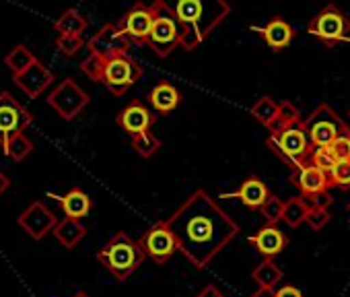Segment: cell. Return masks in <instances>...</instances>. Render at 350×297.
<instances>
[{
	"instance_id": "9a60e30c",
	"label": "cell",
	"mask_w": 350,
	"mask_h": 297,
	"mask_svg": "<svg viewBox=\"0 0 350 297\" xmlns=\"http://www.w3.org/2000/svg\"><path fill=\"white\" fill-rule=\"evenodd\" d=\"M291 182H293L295 188H299L301 196H305V198L315 196L319 192H325L332 186L329 176L325 172H321L319 168L311 166L309 162L303 168L291 172Z\"/></svg>"
},
{
	"instance_id": "7a4b0ae2",
	"label": "cell",
	"mask_w": 350,
	"mask_h": 297,
	"mask_svg": "<svg viewBox=\"0 0 350 297\" xmlns=\"http://www.w3.org/2000/svg\"><path fill=\"white\" fill-rule=\"evenodd\" d=\"M182 27V48L194 52L231 13L227 0H154Z\"/></svg>"
},
{
	"instance_id": "74e56055",
	"label": "cell",
	"mask_w": 350,
	"mask_h": 297,
	"mask_svg": "<svg viewBox=\"0 0 350 297\" xmlns=\"http://www.w3.org/2000/svg\"><path fill=\"white\" fill-rule=\"evenodd\" d=\"M329 219H332V215H329L327 209H309V215H307L305 223H307L311 229L321 231V229L329 223Z\"/></svg>"
},
{
	"instance_id": "52a82bcc",
	"label": "cell",
	"mask_w": 350,
	"mask_h": 297,
	"mask_svg": "<svg viewBox=\"0 0 350 297\" xmlns=\"http://www.w3.org/2000/svg\"><path fill=\"white\" fill-rule=\"evenodd\" d=\"M140 77H142V66L130 54H120V56L105 58L101 83L113 95H124L134 83L140 81Z\"/></svg>"
},
{
	"instance_id": "ee69618b",
	"label": "cell",
	"mask_w": 350,
	"mask_h": 297,
	"mask_svg": "<svg viewBox=\"0 0 350 297\" xmlns=\"http://www.w3.org/2000/svg\"><path fill=\"white\" fill-rule=\"evenodd\" d=\"M75 297H89V295H87V293H83V291H79V293H77Z\"/></svg>"
},
{
	"instance_id": "3957f363",
	"label": "cell",
	"mask_w": 350,
	"mask_h": 297,
	"mask_svg": "<svg viewBox=\"0 0 350 297\" xmlns=\"http://www.w3.org/2000/svg\"><path fill=\"white\" fill-rule=\"evenodd\" d=\"M146 258V254L142 252V248L138 246V242L130 240L128 233L118 231L99 252H97V260L122 283L126 281Z\"/></svg>"
},
{
	"instance_id": "30bf717a",
	"label": "cell",
	"mask_w": 350,
	"mask_h": 297,
	"mask_svg": "<svg viewBox=\"0 0 350 297\" xmlns=\"http://www.w3.org/2000/svg\"><path fill=\"white\" fill-rule=\"evenodd\" d=\"M138 246L159 266L167 264V260L178 252V240H175L173 231L167 227L165 221H157L150 229H146L140 235Z\"/></svg>"
},
{
	"instance_id": "4fadbf2b",
	"label": "cell",
	"mask_w": 350,
	"mask_h": 297,
	"mask_svg": "<svg viewBox=\"0 0 350 297\" xmlns=\"http://www.w3.org/2000/svg\"><path fill=\"white\" fill-rule=\"evenodd\" d=\"M132 42L126 38V34L118 27V23L103 25L89 42V52L97 54L101 58H111L120 54H128V48Z\"/></svg>"
},
{
	"instance_id": "484cf974",
	"label": "cell",
	"mask_w": 350,
	"mask_h": 297,
	"mask_svg": "<svg viewBox=\"0 0 350 297\" xmlns=\"http://www.w3.org/2000/svg\"><path fill=\"white\" fill-rule=\"evenodd\" d=\"M307 215H309V205H307V201H305L303 196H295V198H288V201L284 203L282 221H284L288 227L297 229L299 225L305 223Z\"/></svg>"
},
{
	"instance_id": "ab89813d",
	"label": "cell",
	"mask_w": 350,
	"mask_h": 297,
	"mask_svg": "<svg viewBox=\"0 0 350 297\" xmlns=\"http://www.w3.org/2000/svg\"><path fill=\"white\" fill-rule=\"evenodd\" d=\"M276 297H303V293L295 285H282L276 289Z\"/></svg>"
},
{
	"instance_id": "f546056e",
	"label": "cell",
	"mask_w": 350,
	"mask_h": 297,
	"mask_svg": "<svg viewBox=\"0 0 350 297\" xmlns=\"http://www.w3.org/2000/svg\"><path fill=\"white\" fill-rule=\"evenodd\" d=\"M33 151V142L25 136V134H17L15 138H11V142L3 148V153L15 162H23L27 155H31Z\"/></svg>"
},
{
	"instance_id": "d4e9b609",
	"label": "cell",
	"mask_w": 350,
	"mask_h": 297,
	"mask_svg": "<svg viewBox=\"0 0 350 297\" xmlns=\"http://www.w3.org/2000/svg\"><path fill=\"white\" fill-rule=\"evenodd\" d=\"M54 27L60 36H81L87 29V19L77 9H68L56 19Z\"/></svg>"
},
{
	"instance_id": "4316f807",
	"label": "cell",
	"mask_w": 350,
	"mask_h": 297,
	"mask_svg": "<svg viewBox=\"0 0 350 297\" xmlns=\"http://www.w3.org/2000/svg\"><path fill=\"white\" fill-rule=\"evenodd\" d=\"M33 62H38V58H36L33 52L27 50V46H23V44L15 46V48L11 50V54H7V58H5V64L11 68L13 77L25 73Z\"/></svg>"
},
{
	"instance_id": "e0dca14e",
	"label": "cell",
	"mask_w": 350,
	"mask_h": 297,
	"mask_svg": "<svg viewBox=\"0 0 350 297\" xmlns=\"http://www.w3.org/2000/svg\"><path fill=\"white\" fill-rule=\"evenodd\" d=\"M154 124V116L142 101H132L128 103L120 116H118V126L126 130L130 136H138L142 132H148L150 126Z\"/></svg>"
},
{
	"instance_id": "60d3db41",
	"label": "cell",
	"mask_w": 350,
	"mask_h": 297,
	"mask_svg": "<svg viewBox=\"0 0 350 297\" xmlns=\"http://www.w3.org/2000/svg\"><path fill=\"white\" fill-rule=\"evenodd\" d=\"M196 297H225V295H223V291L217 285H206Z\"/></svg>"
},
{
	"instance_id": "44dd1931",
	"label": "cell",
	"mask_w": 350,
	"mask_h": 297,
	"mask_svg": "<svg viewBox=\"0 0 350 297\" xmlns=\"http://www.w3.org/2000/svg\"><path fill=\"white\" fill-rule=\"evenodd\" d=\"M148 101H150V105H152L159 114H169V112H173L175 107L180 105L182 93L178 91V87H175V85H171V83H167V81H161V83H157V85L150 89Z\"/></svg>"
},
{
	"instance_id": "8d00e7d4",
	"label": "cell",
	"mask_w": 350,
	"mask_h": 297,
	"mask_svg": "<svg viewBox=\"0 0 350 297\" xmlns=\"http://www.w3.org/2000/svg\"><path fill=\"white\" fill-rule=\"evenodd\" d=\"M329 180H332V186L350 188V162H338V166L329 174Z\"/></svg>"
},
{
	"instance_id": "9c48e42d",
	"label": "cell",
	"mask_w": 350,
	"mask_h": 297,
	"mask_svg": "<svg viewBox=\"0 0 350 297\" xmlns=\"http://www.w3.org/2000/svg\"><path fill=\"white\" fill-rule=\"evenodd\" d=\"M33 124V116L27 107H23L11 93H0V146H7L11 138L23 134L27 126Z\"/></svg>"
},
{
	"instance_id": "d6986e66",
	"label": "cell",
	"mask_w": 350,
	"mask_h": 297,
	"mask_svg": "<svg viewBox=\"0 0 350 297\" xmlns=\"http://www.w3.org/2000/svg\"><path fill=\"white\" fill-rule=\"evenodd\" d=\"M268 196H270V190L258 176L245 178L243 184L239 186V190L221 194V198H239L247 209H254V211H260L262 205L268 201Z\"/></svg>"
},
{
	"instance_id": "f6af8a7d",
	"label": "cell",
	"mask_w": 350,
	"mask_h": 297,
	"mask_svg": "<svg viewBox=\"0 0 350 297\" xmlns=\"http://www.w3.org/2000/svg\"><path fill=\"white\" fill-rule=\"evenodd\" d=\"M348 209H350V207H348Z\"/></svg>"
},
{
	"instance_id": "8fae6325",
	"label": "cell",
	"mask_w": 350,
	"mask_h": 297,
	"mask_svg": "<svg viewBox=\"0 0 350 297\" xmlns=\"http://www.w3.org/2000/svg\"><path fill=\"white\" fill-rule=\"evenodd\" d=\"M48 103L58 112L62 120H75L89 105V95L72 79H64L48 95Z\"/></svg>"
},
{
	"instance_id": "7bdbcfd3",
	"label": "cell",
	"mask_w": 350,
	"mask_h": 297,
	"mask_svg": "<svg viewBox=\"0 0 350 297\" xmlns=\"http://www.w3.org/2000/svg\"><path fill=\"white\" fill-rule=\"evenodd\" d=\"M11 186V180L3 174V172H0V194H3V192H7V188Z\"/></svg>"
},
{
	"instance_id": "ac0fdd59",
	"label": "cell",
	"mask_w": 350,
	"mask_h": 297,
	"mask_svg": "<svg viewBox=\"0 0 350 297\" xmlns=\"http://www.w3.org/2000/svg\"><path fill=\"white\" fill-rule=\"evenodd\" d=\"M247 242L264 256V258H274L288 246V237L272 223H266L262 229H258L254 235L247 237Z\"/></svg>"
},
{
	"instance_id": "7c38bea8",
	"label": "cell",
	"mask_w": 350,
	"mask_h": 297,
	"mask_svg": "<svg viewBox=\"0 0 350 297\" xmlns=\"http://www.w3.org/2000/svg\"><path fill=\"white\" fill-rule=\"evenodd\" d=\"M152 21H154V9L142 5V3H138V5H134V7L118 21V27L126 34V38H128L132 44L144 46V44L148 42Z\"/></svg>"
},
{
	"instance_id": "836d02e7",
	"label": "cell",
	"mask_w": 350,
	"mask_h": 297,
	"mask_svg": "<svg viewBox=\"0 0 350 297\" xmlns=\"http://www.w3.org/2000/svg\"><path fill=\"white\" fill-rule=\"evenodd\" d=\"M103 64H105V58L97 56V54H89V58L83 60L81 64V70L95 83H101L103 79Z\"/></svg>"
},
{
	"instance_id": "277c9868",
	"label": "cell",
	"mask_w": 350,
	"mask_h": 297,
	"mask_svg": "<svg viewBox=\"0 0 350 297\" xmlns=\"http://www.w3.org/2000/svg\"><path fill=\"white\" fill-rule=\"evenodd\" d=\"M268 146L291 168V172L303 168L309 162V155L313 151V144L309 140V134H307L303 122H299L282 132H270Z\"/></svg>"
},
{
	"instance_id": "ba28073f",
	"label": "cell",
	"mask_w": 350,
	"mask_h": 297,
	"mask_svg": "<svg viewBox=\"0 0 350 297\" xmlns=\"http://www.w3.org/2000/svg\"><path fill=\"white\" fill-rule=\"evenodd\" d=\"M152 9H154V21L146 46H150L161 58H165L178 46H182V27L169 11L157 5H152Z\"/></svg>"
},
{
	"instance_id": "4dcf8cb0",
	"label": "cell",
	"mask_w": 350,
	"mask_h": 297,
	"mask_svg": "<svg viewBox=\"0 0 350 297\" xmlns=\"http://www.w3.org/2000/svg\"><path fill=\"white\" fill-rule=\"evenodd\" d=\"M132 146L140 157H150L159 151L161 140L152 132H142L138 136H132Z\"/></svg>"
},
{
	"instance_id": "cb8c5ba5",
	"label": "cell",
	"mask_w": 350,
	"mask_h": 297,
	"mask_svg": "<svg viewBox=\"0 0 350 297\" xmlns=\"http://www.w3.org/2000/svg\"><path fill=\"white\" fill-rule=\"evenodd\" d=\"M252 279L258 283V287H270V289H274L282 281V268L272 258H264L252 270Z\"/></svg>"
},
{
	"instance_id": "e575fe53",
	"label": "cell",
	"mask_w": 350,
	"mask_h": 297,
	"mask_svg": "<svg viewBox=\"0 0 350 297\" xmlns=\"http://www.w3.org/2000/svg\"><path fill=\"white\" fill-rule=\"evenodd\" d=\"M83 46H85V42L81 36H58V40H56V48L64 56H75Z\"/></svg>"
},
{
	"instance_id": "b9f144b4",
	"label": "cell",
	"mask_w": 350,
	"mask_h": 297,
	"mask_svg": "<svg viewBox=\"0 0 350 297\" xmlns=\"http://www.w3.org/2000/svg\"><path fill=\"white\" fill-rule=\"evenodd\" d=\"M252 297H276V289L270 287H258L256 293H252Z\"/></svg>"
},
{
	"instance_id": "5b68a950",
	"label": "cell",
	"mask_w": 350,
	"mask_h": 297,
	"mask_svg": "<svg viewBox=\"0 0 350 297\" xmlns=\"http://www.w3.org/2000/svg\"><path fill=\"white\" fill-rule=\"evenodd\" d=\"M303 124L313 146H332L338 136L350 132V126L327 103H319Z\"/></svg>"
},
{
	"instance_id": "6da1fadb",
	"label": "cell",
	"mask_w": 350,
	"mask_h": 297,
	"mask_svg": "<svg viewBox=\"0 0 350 297\" xmlns=\"http://www.w3.org/2000/svg\"><path fill=\"white\" fill-rule=\"evenodd\" d=\"M165 223L178 240V252L198 270L239 235V223L204 190L190 194Z\"/></svg>"
},
{
	"instance_id": "603a6c76",
	"label": "cell",
	"mask_w": 350,
	"mask_h": 297,
	"mask_svg": "<svg viewBox=\"0 0 350 297\" xmlns=\"http://www.w3.org/2000/svg\"><path fill=\"white\" fill-rule=\"evenodd\" d=\"M54 237L66 248L72 250L85 235H87V227L79 221V219H68L64 217L62 221H58V225L54 227Z\"/></svg>"
},
{
	"instance_id": "d590c367",
	"label": "cell",
	"mask_w": 350,
	"mask_h": 297,
	"mask_svg": "<svg viewBox=\"0 0 350 297\" xmlns=\"http://www.w3.org/2000/svg\"><path fill=\"white\" fill-rule=\"evenodd\" d=\"M332 155L336 157V162H350V132L338 136L332 146H329Z\"/></svg>"
},
{
	"instance_id": "2e32d148",
	"label": "cell",
	"mask_w": 350,
	"mask_h": 297,
	"mask_svg": "<svg viewBox=\"0 0 350 297\" xmlns=\"http://www.w3.org/2000/svg\"><path fill=\"white\" fill-rule=\"evenodd\" d=\"M13 81L17 83V87L31 99H38L52 83H54V73L50 68H46L40 60L33 62L25 73L15 75Z\"/></svg>"
},
{
	"instance_id": "f1b7e54d",
	"label": "cell",
	"mask_w": 350,
	"mask_h": 297,
	"mask_svg": "<svg viewBox=\"0 0 350 297\" xmlns=\"http://www.w3.org/2000/svg\"><path fill=\"white\" fill-rule=\"evenodd\" d=\"M252 116L260 122V124H264L266 128H270L272 124H274V120H276V116H278V103L272 99V97H260L254 105H252Z\"/></svg>"
},
{
	"instance_id": "d6a6232c",
	"label": "cell",
	"mask_w": 350,
	"mask_h": 297,
	"mask_svg": "<svg viewBox=\"0 0 350 297\" xmlns=\"http://www.w3.org/2000/svg\"><path fill=\"white\" fill-rule=\"evenodd\" d=\"M282 211H284V203H282L276 194H270V196H268V201L262 205L260 215L266 219V223L276 225L278 221H282Z\"/></svg>"
},
{
	"instance_id": "83f0119b",
	"label": "cell",
	"mask_w": 350,
	"mask_h": 297,
	"mask_svg": "<svg viewBox=\"0 0 350 297\" xmlns=\"http://www.w3.org/2000/svg\"><path fill=\"white\" fill-rule=\"evenodd\" d=\"M299 122H301L299 107L293 101H282V103H278V116H276L274 124L268 130L270 132H282V130H286V128H291V126H295Z\"/></svg>"
},
{
	"instance_id": "1f68e13d",
	"label": "cell",
	"mask_w": 350,
	"mask_h": 297,
	"mask_svg": "<svg viewBox=\"0 0 350 297\" xmlns=\"http://www.w3.org/2000/svg\"><path fill=\"white\" fill-rule=\"evenodd\" d=\"M309 164L315 166V168H319V170L325 172L327 176H329V174L334 172V168L338 166L336 157H334L332 151H329V146H313V151H311V155H309Z\"/></svg>"
},
{
	"instance_id": "7402d4cb",
	"label": "cell",
	"mask_w": 350,
	"mask_h": 297,
	"mask_svg": "<svg viewBox=\"0 0 350 297\" xmlns=\"http://www.w3.org/2000/svg\"><path fill=\"white\" fill-rule=\"evenodd\" d=\"M58 203H60V207H62V211H64V215L68 219H79L81 221L83 217H87L91 213V198L81 188L68 190L64 196H60Z\"/></svg>"
},
{
	"instance_id": "5bb4252c",
	"label": "cell",
	"mask_w": 350,
	"mask_h": 297,
	"mask_svg": "<svg viewBox=\"0 0 350 297\" xmlns=\"http://www.w3.org/2000/svg\"><path fill=\"white\" fill-rule=\"evenodd\" d=\"M17 223H19V227L25 229L36 242H40V240H44L50 231H54V227L58 225V219H56V215H54L44 203L36 201V203H31V205L19 215Z\"/></svg>"
},
{
	"instance_id": "ffe728a7",
	"label": "cell",
	"mask_w": 350,
	"mask_h": 297,
	"mask_svg": "<svg viewBox=\"0 0 350 297\" xmlns=\"http://www.w3.org/2000/svg\"><path fill=\"white\" fill-rule=\"evenodd\" d=\"M258 31H260L262 40L266 42V46H268L270 50H274V52H280V50L288 48L291 42H293V38H295L293 27H291L282 17L270 19V21H268L262 29H258Z\"/></svg>"
},
{
	"instance_id": "8992f818",
	"label": "cell",
	"mask_w": 350,
	"mask_h": 297,
	"mask_svg": "<svg viewBox=\"0 0 350 297\" xmlns=\"http://www.w3.org/2000/svg\"><path fill=\"white\" fill-rule=\"evenodd\" d=\"M309 34L325 48H334L350 36V19L336 5H325L307 25Z\"/></svg>"
},
{
	"instance_id": "f35d334b",
	"label": "cell",
	"mask_w": 350,
	"mask_h": 297,
	"mask_svg": "<svg viewBox=\"0 0 350 297\" xmlns=\"http://www.w3.org/2000/svg\"><path fill=\"white\" fill-rule=\"evenodd\" d=\"M305 198V196H303ZM307 201V205H309V209H327L329 205H332V196L327 194V190L325 192H319V194H315V196H309V198H305Z\"/></svg>"
}]
</instances>
